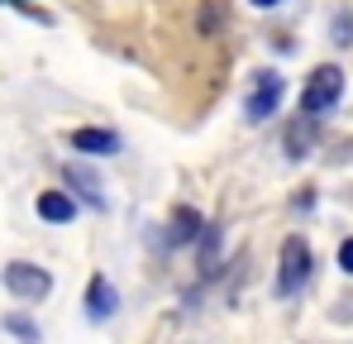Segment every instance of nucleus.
Listing matches in <instances>:
<instances>
[{"label": "nucleus", "instance_id": "obj_12", "mask_svg": "<svg viewBox=\"0 0 353 344\" xmlns=\"http://www.w3.org/2000/svg\"><path fill=\"white\" fill-rule=\"evenodd\" d=\"M339 268L353 278V239H344V244H339Z\"/></svg>", "mask_w": 353, "mask_h": 344}, {"label": "nucleus", "instance_id": "obj_7", "mask_svg": "<svg viewBox=\"0 0 353 344\" xmlns=\"http://www.w3.org/2000/svg\"><path fill=\"white\" fill-rule=\"evenodd\" d=\"M115 306H119V292L96 273L91 287H86V316H91V321H110V316H115Z\"/></svg>", "mask_w": 353, "mask_h": 344}, {"label": "nucleus", "instance_id": "obj_4", "mask_svg": "<svg viewBox=\"0 0 353 344\" xmlns=\"http://www.w3.org/2000/svg\"><path fill=\"white\" fill-rule=\"evenodd\" d=\"M5 292L10 296H19V301H43L48 292H53V278L39 268V263H5Z\"/></svg>", "mask_w": 353, "mask_h": 344}, {"label": "nucleus", "instance_id": "obj_1", "mask_svg": "<svg viewBox=\"0 0 353 344\" xmlns=\"http://www.w3.org/2000/svg\"><path fill=\"white\" fill-rule=\"evenodd\" d=\"M339 96H344V72L334 67V62H325V67H315L310 72V82H305V91H301V115H330L339 106Z\"/></svg>", "mask_w": 353, "mask_h": 344}, {"label": "nucleus", "instance_id": "obj_8", "mask_svg": "<svg viewBox=\"0 0 353 344\" xmlns=\"http://www.w3.org/2000/svg\"><path fill=\"white\" fill-rule=\"evenodd\" d=\"M205 234V220H201V211H191V206H176L172 211V225H168V244H196Z\"/></svg>", "mask_w": 353, "mask_h": 344}, {"label": "nucleus", "instance_id": "obj_3", "mask_svg": "<svg viewBox=\"0 0 353 344\" xmlns=\"http://www.w3.org/2000/svg\"><path fill=\"white\" fill-rule=\"evenodd\" d=\"M282 96H287V82H282L277 72H253V86H248L243 115H248L253 124H263V120H272V115H277Z\"/></svg>", "mask_w": 353, "mask_h": 344}, {"label": "nucleus", "instance_id": "obj_2", "mask_svg": "<svg viewBox=\"0 0 353 344\" xmlns=\"http://www.w3.org/2000/svg\"><path fill=\"white\" fill-rule=\"evenodd\" d=\"M310 268H315V258H310V244L292 234V239H282V263H277V292L282 296H296L301 287L310 283Z\"/></svg>", "mask_w": 353, "mask_h": 344}, {"label": "nucleus", "instance_id": "obj_10", "mask_svg": "<svg viewBox=\"0 0 353 344\" xmlns=\"http://www.w3.org/2000/svg\"><path fill=\"white\" fill-rule=\"evenodd\" d=\"M62 177H67V187H72V191H81V196L96 206V211L105 206V196H101V177H96L91 168H81V163H67V172H62Z\"/></svg>", "mask_w": 353, "mask_h": 344}, {"label": "nucleus", "instance_id": "obj_5", "mask_svg": "<svg viewBox=\"0 0 353 344\" xmlns=\"http://www.w3.org/2000/svg\"><path fill=\"white\" fill-rule=\"evenodd\" d=\"M315 139H320V120L315 115H296L292 124H287V158H305L310 149H315Z\"/></svg>", "mask_w": 353, "mask_h": 344}, {"label": "nucleus", "instance_id": "obj_9", "mask_svg": "<svg viewBox=\"0 0 353 344\" xmlns=\"http://www.w3.org/2000/svg\"><path fill=\"white\" fill-rule=\"evenodd\" d=\"M34 211H39L43 220H53V225H72V220H77V201H72L67 191H43V196L34 201Z\"/></svg>", "mask_w": 353, "mask_h": 344}, {"label": "nucleus", "instance_id": "obj_6", "mask_svg": "<svg viewBox=\"0 0 353 344\" xmlns=\"http://www.w3.org/2000/svg\"><path fill=\"white\" fill-rule=\"evenodd\" d=\"M72 149L91 153V158H105V153H119V134L115 129H72Z\"/></svg>", "mask_w": 353, "mask_h": 344}, {"label": "nucleus", "instance_id": "obj_13", "mask_svg": "<svg viewBox=\"0 0 353 344\" xmlns=\"http://www.w3.org/2000/svg\"><path fill=\"white\" fill-rule=\"evenodd\" d=\"M248 5H258V10H272V5H282V0H248Z\"/></svg>", "mask_w": 353, "mask_h": 344}, {"label": "nucleus", "instance_id": "obj_11", "mask_svg": "<svg viewBox=\"0 0 353 344\" xmlns=\"http://www.w3.org/2000/svg\"><path fill=\"white\" fill-rule=\"evenodd\" d=\"M5 330H10V335H19L24 344H39V330H34L24 316H5Z\"/></svg>", "mask_w": 353, "mask_h": 344}]
</instances>
